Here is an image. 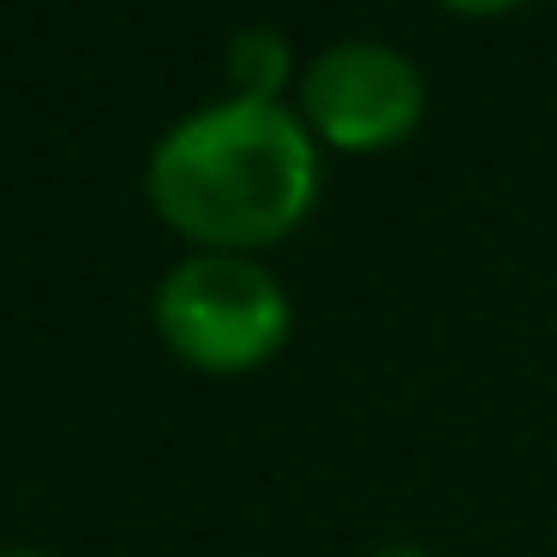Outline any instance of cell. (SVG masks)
Returning a JSON list of instances; mask_svg holds the SVG:
<instances>
[{"mask_svg":"<svg viewBox=\"0 0 557 557\" xmlns=\"http://www.w3.org/2000/svg\"><path fill=\"white\" fill-rule=\"evenodd\" d=\"M444 13H456V18H504V13H516V7H528V0H437Z\"/></svg>","mask_w":557,"mask_h":557,"instance_id":"obj_5","label":"cell"},{"mask_svg":"<svg viewBox=\"0 0 557 557\" xmlns=\"http://www.w3.org/2000/svg\"><path fill=\"white\" fill-rule=\"evenodd\" d=\"M318 138L288 102H205L157 138L145 198L193 252H270L318 205Z\"/></svg>","mask_w":557,"mask_h":557,"instance_id":"obj_1","label":"cell"},{"mask_svg":"<svg viewBox=\"0 0 557 557\" xmlns=\"http://www.w3.org/2000/svg\"><path fill=\"white\" fill-rule=\"evenodd\" d=\"M372 557H437V552H425V545H408V540H401V545H384V552H372Z\"/></svg>","mask_w":557,"mask_h":557,"instance_id":"obj_6","label":"cell"},{"mask_svg":"<svg viewBox=\"0 0 557 557\" xmlns=\"http://www.w3.org/2000/svg\"><path fill=\"white\" fill-rule=\"evenodd\" d=\"M0 557H42V552H0Z\"/></svg>","mask_w":557,"mask_h":557,"instance_id":"obj_7","label":"cell"},{"mask_svg":"<svg viewBox=\"0 0 557 557\" xmlns=\"http://www.w3.org/2000/svg\"><path fill=\"white\" fill-rule=\"evenodd\" d=\"M294 114L324 150L377 157L425 121V73L389 42H330L300 61Z\"/></svg>","mask_w":557,"mask_h":557,"instance_id":"obj_3","label":"cell"},{"mask_svg":"<svg viewBox=\"0 0 557 557\" xmlns=\"http://www.w3.org/2000/svg\"><path fill=\"white\" fill-rule=\"evenodd\" d=\"M162 348L210 377H246L288 348L294 306L270 264L246 252H186L150 294Z\"/></svg>","mask_w":557,"mask_h":557,"instance_id":"obj_2","label":"cell"},{"mask_svg":"<svg viewBox=\"0 0 557 557\" xmlns=\"http://www.w3.org/2000/svg\"><path fill=\"white\" fill-rule=\"evenodd\" d=\"M222 73H228V97L234 102H282L300 85V61H294L288 37L270 25H246L228 37L222 49Z\"/></svg>","mask_w":557,"mask_h":557,"instance_id":"obj_4","label":"cell"}]
</instances>
